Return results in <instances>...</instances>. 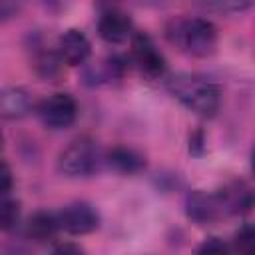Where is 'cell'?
<instances>
[{
    "label": "cell",
    "mask_w": 255,
    "mask_h": 255,
    "mask_svg": "<svg viewBox=\"0 0 255 255\" xmlns=\"http://www.w3.org/2000/svg\"><path fill=\"white\" fill-rule=\"evenodd\" d=\"M92 52L90 40L82 30H66L58 40V56L68 66H80L88 60Z\"/></svg>",
    "instance_id": "8"
},
{
    "label": "cell",
    "mask_w": 255,
    "mask_h": 255,
    "mask_svg": "<svg viewBox=\"0 0 255 255\" xmlns=\"http://www.w3.org/2000/svg\"><path fill=\"white\" fill-rule=\"evenodd\" d=\"M231 249L241 253V255H253L255 253V223H245L235 231Z\"/></svg>",
    "instance_id": "13"
},
{
    "label": "cell",
    "mask_w": 255,
    "mask_h": 255,
    "mask_svg": "<svg viewBox=\"0 0 255 255\" xmlns=\"http://www.w3.org/2000/svg\"><path fill=\"white\" fill-rule=\"evenodd\" d=\"M197 251H199V253H225V251H229V247H227L221 239L211 237V239H207Z\"/></svg>",
    "instance_id": "17"
},
{
    "label": "cell",
    "mask_w": 255,
    "mask_h": 255,
    "mask_svg": "<svg viewBox=\"0 0 255 255\" xmlns=\"http://www.w3.org/2000/svg\"><path fill=\"white\" fill-rule=\"evenodd\" d=\"M102 10H108V8H114L118 2H122V0H94Z\"/></svg>",
    "instance_id": "19"
},
{
    "label": "cell",
    "mask_w": 255,
    "mask_h": 255,
    "mask_svg": "<svg viewBox=\"0 0 255 255\" xmlns=\"http://www.w3.org/2000/svg\"><path fill=\"white\" fill-rule=\"evenodd\" d=\"M253 0H199V4L211 12H219V14H235V12H243L251 6Z\"/></svg>",
    "instance_id": "14"
},
{
    "label": "cell",
    "mask_w": 255,
    "mask_h": 255,
    "mask_svg": "<svg viewBox=\"0 0 255 255\" xmlns=\"http://www.w3.org/2000/svg\"><path fill=\"white\" fill-rule=\"evenodd\" d=\"M60 229L62 227L58 213H50V211H36L26 221V237L36 243L52 241Z\"/></svg>",
    "instance_id": "11"
},
{
    "label": "cell",
    "mask_w": 255,
    "mask_h": 255,
    "mask_svg": "<svg viewBox=\"0 0 255 255\" xmlns=\"http://www.w3.org/2000/svg\"><path fill=\"white\" fill-rule=\"evenodd\" d=\"M131 56H133V62L143 78H147V80L163 78L165 68H167L165 58L155 48L153 40L147 34L139 32V34L131 36Z\"/></svg>",
    "instance_id": "5"
},
{
    "label": "cell",
    "mask_w": 255,
    "mask_h": 255,
    "mask_svg": "<svg viewBox=\"0 0 255 255\" xmlns=\"http://www.w3.org/2000/svg\"><path fill=\"white\" fill-rule=\"evenodd\" d=\"M167 38L181 52L205 58L217 48V28L205 18H177L167 26Z\"/></svg>",
    "instance_id": "2"
},
{
    "label": "cell",
    "mask_w": 255,
    "mask_h": 255,
    "mask_svg": "<svg viewBox=\"0 0 255 255\" xmlns=\"http://www.w3.org/2000/svg\"><path fill=\"white\" fill-rule=\"evenodd\" d=\"M34 66H36V70H38L40 76L50 78V76H54V74L58 72V58H56L54 54H50V52H44V54L36 60Z\"/></svg>",
    "instance_id": "16"
},
{
    "label": "cell",
    "mask_w": 255,
    "mask_h": 255,
    "mask_svg": "<svg viewBox=\"0 0 255 255\" xmlns=\"http://www.w3.org/2000/svg\"><path fill=\"white\" fill-rule=\"evenodd\" d=\"M106 161H108V165H110L112 169H116V171H120V173H128V175L137 173V171H141V169L145 167L143 155L137 153L135 149L124 147V145L112 147V149L108 151V155H106Z\"/></svg>",
    "instance_id": "12"
},
{
    "label": "cell",
    "mask_w": 255,
    "mask_h": 255,
    "mask_svg": "<svg viewBox=\"0 0 255 255\" xmlns=\"http://www.w3.org/2000/svg\"><path fill=\"white\" fill-rule=\"evenodd\" d=\"M131 18L116 8H108L102 12L98 20V34L108 44H122L131 36Z\"/></svg>",
    "instance_id": "7"
},
{
    "label": "cell",
    "mask_w": 255,
    "mask_h": 255,
    "mask_svg": "<svg viewBox=\"0 0 255 255\" xmlns=\"http://www.w3.org/2000/svg\"><path fill=\"white\" fill-rule=\"evenodd\" d=\"M32 110V96L20 86L4 88L0 94V112L6 120H20Z\"/></svg>",
    "instance_id": "10"
},
{
    "label": "cell",
    "mask_w": 255,
    "mask_h": 255,
    "mask_svg": "<svg viewBox=\"0 0 255 255\" xmlns=\"http://www.w3.org/2000/svg\"><path fill=\"white\" fill-rule=\"evenodd\" d=\"M20 219V205L16 199H10L8 195H2V203H0V227L4 231H10L12 227H16Z\"/></svg>",
    "instance_id": "15"
},
{
    "label": "cell",
    "mask_w": 255,
    "mask_h": 255,
    "mask_svg": "<svg viewBox=\"0 0 255 255\" xmlns=\"http://www.w3.org/2000/svg\"><path fill=\"white\" fill-rule=\"evenodd\" d=\"M56 251H60V253H70V251H72V253H80L82 249H80L78 245H60Z\"/></svg>",
    "instance_id": "20"
},
{
    "label": "cell",
    "mask_w": 255,
    "mask_h": 255,
    "mask_svg": "<svg viewBox=\"0 0 255 255\" xmlns=\"http://www.w3.org/2000/svg\"><path fill=\"white\" fill-rule=\"evenodd\" d=\"M167 92L183 104L189 112L211 118L221 104V92L217 84L211 80L199 76V74H189V72H179L167 78Z\"/></svg>",
    "instance_id": "1"
},
{
    "label": "cell",
    "mask_w": 255,
    "mask_h": 255,
    "mask_svg": "<svg viewBox=\"0 0 255 255\" xmlns=\"http://www.w3.org/2000/svg\"><path fill=\"white\" fill-rule=\"evenodd\" d=\"M251 171H253V175H255V147H253V151H251Z\"/></svg>",
    "instance_id": "22"
},
{
    "label": "cell",
    "mask_w": 255,
    "mask_h": 255,
    "mask_svg": "<svg viewBox=\"0 0 255 255\" xmlns=\"http://www.w3.org/2000/svg\"><path fill=\"white\" fill-rule=\"evenodd\" d=\"M10 189H12V173H10L8 163L4 161L2 163V187H0V191H2V195H8Z\"/></svg>",
    "instance_id": "18"
},
{
    "label": "cell",
    "mask_w": 255,
    "mask_h": 255,
    "mask_svg": "<svg viewBox=\"0 0 255 255\" xmlns=\"http://www.w3.org/2000/svg\"><path fill=\"white\" fill-rule=\"evenodd\" d=\"M38 116L48 129H64L76 122L78 104L70 94L58 92V94L48 96L38 106Z\"/></svg>",
    "instance_id": "4"
},
{
    "label": "cell",
    "mask_w": 255,
    "mask_h": 255,
    "mask_svg": "<svg viewBox=\"0 0 255 255\" xmlns=\"http://www.w3.org/2000/svg\"><path fill=\"white\" fill-rule=\"evenodd\" d=\"M60 227L70 235L92 233L100 225V215L94 205L86 201H72L58 211Z\"/></svg>",
    "instance_id": "6"
},
{
    "label": "cell",
    "mask_w": 255,
    "mask_h": 255,
    "mask_svg": "<svg viewBox=\"0 0 255 255\" xmlns=\"http://www.w3.org/2000/svg\"><path fill=\"white\" fill-rule=\"evenodd\" d=\"M145 4H151V6H161V4H165V2H169V0H143Z\"/></svg>",
    "instance_id": "21"
},
{
    "label": "cell",
    "mask_w": 255,
    "mask_h": 255,
    "mask_svg": "<svg viewBox=\"0 0 255 255\" xmlns=\"http://www.w3.org/2000/svg\"><path fill=\"white\" fill-rule=\"evenodd\" d=\"M185 211H187V217L193 219L195 223H211L213 219L219 217V213L223 211V205L217 195H209L205 191L195 189L185 199Z\"/></svg>",
    "instance_id": "9"
},
{
    "label": "cell",
    "mask_w": 255,
    "mask_h": 255,
    "mask_svg": "<svg viewBox=\"0 0 255 255\" xmlns=\"http://www.w3.org/2000/svg\"><path fill=\"white\" fill-rule=\"evenodd\" d=\"M100 147L94 139L82 135L72 139L58 155V169L68 177H86L100 169L102 163Z\"/></svg>",
    "instance_id": "3"
}]
</instances>
